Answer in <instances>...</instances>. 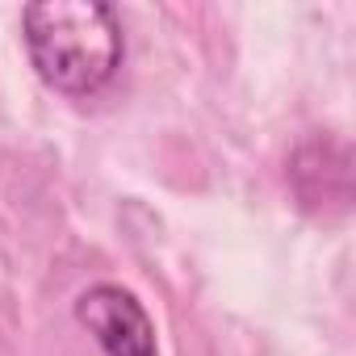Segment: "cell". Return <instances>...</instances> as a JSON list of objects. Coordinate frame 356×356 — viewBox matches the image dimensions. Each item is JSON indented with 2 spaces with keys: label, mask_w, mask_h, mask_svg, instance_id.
Here are the masks:
<instances>
[{
  "label": "cell",
  "mask_w": 356,
  "mask_h": 356,
  "mask_svg": "<svg viewBox=\"0 0 356 356\" xmlns=\"http://www.w3.org/2000/svg\"><path fill=\"white\" fill-rule=\"evenodd\" d=\"M22 30L38 76L67 97L105 88L122 63V26L101 0H42L22 13Z\"/></svg>",
  "instance_id": "cell-1"
},
{
  "label": "cell",
  "mask_w": 356,
  "mask_h": 356,
  "mask_svg": "<svg viewBox=\"0 0 356 356\" xmlns=\"http://www.w3.org/2000/svg\"><path fill=\"white\" fill-rule=\"evenodd\" d=\"M76 318L92 331L105 356H159L155 352V327L147 310L134 302L122 285H92L76 302Z\"/></svg>",
  "instance_id": "cell-2"
}]
</instances>
